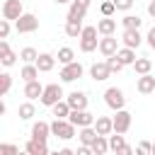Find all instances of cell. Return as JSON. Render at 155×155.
I'll list each match as a JSON object with an SVG mask.
<instances>
[{
  "label": "cell",
  "mask_w": 155,
  "mask_h": 155,
  "mask_svg": "<svg viewBox=\"0 0 155 155\" xmlns=\"http://www.w3.org/2000/svg\"><path fill=\"white\" fill-rule=\"evenodd\" d=\"M97 27H85L80 34V51L82 53H92L99 48V39H97Z\"/></svg>",
  "instance_id": "cell-1"
},
{
  "label": "cell",
  "mask_w": 155,
  "mask_h": 155,
  "mask_svg": "<svg viewBox=\"0 0 155 155\" xmlns=\"http://www.w3.org/2000/svg\"><path fill=\"white\" fill-rule=\"evenodd\" d=\"M75 128H78V126H73L68 119H56V121L51 124V133H53L56 138H61V140H70V138L75 136Z\"/></svg>",
  "instance_id": "cell-2"
},
{
  "label": "cell",
  "mask_w": 155,
  "mask_h": 155,
  "mask_svg": "<svg viewBox=\"0 0 155 155\" xmlns=\"http://www.w3.org/2000/svg\"><path fill=\"white\" fill-rule=\"evenodd\" d=\"M90 2H92V0H73L70 7H68L65 22H82L85 15H87V10H90Z\"/></svg>",
  "instance_id": "cell-3"
},
{
  "label": "cell",
  "mask_w": 155,
  "mask_h": 155,
  "mask_svg": "<svg viewBox=\"0 0 155 155\" xmlns=\"http://www.w3.org/2000/svg\"><path fill=\"white\" fill-rule=\"evenodd\" d=\"M15 29H17V34H31V31L39 29V17L31 15V12H24V15L15 22Z\"/></svg>",
  "instance_id": "cell-4"
},
{
  "label": "cell",
  "mask_w": 155,
  "mask_h": 155,
  "mask_svg": "<svg viewBox=\"0 0 155 155\" xmlns=\"http://www.w3.org/2000/svg\"><path fill=\"white\" fill-rule=\"evenodd\" d=\"M63 99V87L58 85V82H51V85H46L44 87V94H41V104L44 107H53L56 102H61Z\"/></svg>",
  "instance_id": "cell-5"
},
{
  "label": "cell",
  "mask_w": 155,
  "mask_h": 155,
  "mask_svg": "<svg viewBox=\"0 0 155 155\" xmlns=\"http://www.w3.org/2000/svg\"><path fill=\"white\" fill-rule=\"evenodd\" d=\"M104 104H107L109 109L119 111V109H124L126 97H124V92H121L119 87H107V90H104Z\"/></svg>",
  "instance_id": "cell-6"
},
{
  "label": "cell",
  "mask_w": 155,
  "mask_h": 155,
  "mask_svg": "<svg viewBox=\"0 0 155 155\" xmlns=\"http://www.w3.org/2000/svg\"><path fill=\"white\" fill-rule=\"evenodd\" d=\"M68 121L73 124V126H78V128H85V126H94V114H90L87 109H73L70 111V116H68Z\"/></svg>",
  "instance_id": "cell-7"
},
{
  "label": "cell",
  "mask_w": 155,
  "mask_h": 155,
  "mask_svg": "<svg viewBox=\"0 0 155 155\" xmlns=\"http://www.w3.org/2000/svg\"><path fill=\"white\" fill-rule=\"evenodd\" d=\"M24 15V7H22V0H5L2 2V19H10V22H17L19 17Z\"/></svg>",
  "instance_id": "cell-8"
},
{
  "label": "cell",
  "mask_w": 155,
  "mask_h": 155,
  "mask_svg": "<svg viewBox=\"0 0 155 155\" xmlns=\"http://www.w3.org/2000/svg\"><path fill=\"white\" fill-rule=\"evenodd\" d=\"M82 73H85V68H82V63H78V61H73V63H68V65H63L61 68V80L63 82H75L78 78H82Z\"/></svg>",
  "instance_id": "cell-9"
},
{
  "label": "cell",
  "mask_w": 155,
  "mask_h": 155,
  "mask_svg": "<svg viewBox=\"0 0 155 155\" xmlns=\"http://www.w3.org/2000/svg\"><path fill=\"white\" fill-rule=\"evenodd\" d=\"M111 119H114V133H126L131 128V114L126 109H119Z\"/></svg>",
  "instance_id": "cell-10"
},
{
  "label": "cell",
  "mask_w": 155,
  "mask_h": 155,
  "mask_svg": "<svg viewBox=\"0 0 155 155\" xmlns=\"http://www.w3.org/2000/svg\"><path fill=\"white\" fill-rule=\"evenodd\" d=\"M119 51V39L111 34V36H102L99 39V53L104 56V58H109V56H114Z\"/></svg>",
  "instance_id": "cell-11"
},
{
  "label": "cell",
  "mask_w": 155,
  "mask_h": 155,
  "mask_svg": "<svg viewBox=\"0 0 155 155\" xmlns=\"http://www.w3.org/2000/svg\"><path fill=\"white\" fill-rule=\"evenodd\" d=\"M0 63H2L5 68H10V65H15V63H17V53L10 48L7 39H2V41H0Z\"/></svg>",
  "instance_id": "cell-12"
},
{
  "label": "cell",
  "mask_w": 155,
  "mask_h": 155,
  "mask_svg": "<svg viewBox=\"0 0 155 155\" xmlns=\"http://www.w3.org/2000/svg\"><path fill=\"white\" fill-rule=\"evenodd\" d=\"M121 41H124V46H128V48H138V46L143 44V36H140L138 29H124Z\"/></svg>",
  "instance_id": "cell-13"
},
{
  "label": "cell",
  "mask_w": 155,
  "mask_h": 155,
  "mask_svg": "<svg viewBox=\"0 0 155 155\" xmlns=\"http://www.w3.org/2000/svg\"><path fill=\"white\" fill-rule=\"evenodd\" d=\"M90 75H92L97 82H102V80H107V78L111 75V68L107 65V61H99V63H92V68H90Z\"/></svg>",
  "instance_id": "cell-14"
},
{
  "label": "cell",
  "mask_w": 155,
  "mask_h": 155,
  "mask_svg": "<svg viewBox=\"0 0 155 155\" xmlns=\"http://www.w3.org/2000/svg\"><path fill=\"white\" fill-rule=\"evenodd\" d=\"M41 94H44V85H41L39 80L24 82V97H27L29 102H34V99H41Z\"/></svg>",
  "instance_id": "cell-15"
},
{
  "label": "cell",
  "mask_w": 155,
  "mask_h": 155,
  "mask_svg": "<svg viewBox=\"0 0 155 155\" xmlns=\"http://www.w3.org/2000/svg\"><path fill=\"white\" fill-rule=\"evenodd\" d=\"M94 131H97L99 136H111V133H114V119H111V116H97Z\"/></svg>",
  "instance_id": "cell-16"
},
{
  "label": "cell",
  "mask_w": 155,
  "mask_h": 155,
  "mask_svg": "<svg viewBox=\"0 0 155 155\" xmlns=\"http://www.w3.org/2000/svg\"><path fill=\"white\" fill-rule=\"evenodd\" d=\"M24 150H27L29 155H51V153H48L46 140H36V138H29V140H27V145H24Z\"/></svg>",
  "instance_id": "cell-17"
},
{
  "label": "cell",
  "mask_w": 155,
  "mask_h": 155,
  "mask_svg": "<svg viewBox=\"0 0 155 155\" xmlns=\"http://www.w3.org/2000/svg\"><path fill=\"white\" fill-rule=\"evenodd\" d=\"M48 136H53V133H51V124L36 121V124L31 126V138H36V140H48Z\"/></svg>",
  "instance_id": "cell-18"
},
{
  "label": "cell",
  "mask_w": 155,
  "mask_h": 155,
  "mask_svg": "<svg viewBox=\"0 0 155 155\" xmlns=\"http://www.w3.org/2000/svg\"><path fill=\"white\" fill-rule=\"evenodd\" d=\"M136 90L140 92V94H150V92H155V78L148 73V75H140L138 80H136Z\"/></svg>",
  "instance_id": "cell-19"
},
{
  "label": "cell",
  "mask_w": 155,
  "mask_h": 155,
  "mask_svg": "<svg viewBox=\"0 0 155 155\" xmlns=\"http://www.w3.org/2000/svg\"><path fill=\"white\" fill-rule=\"evenodd\" d=\"M65 102L70 104V109H87V94L85 92H70L68 97H65Z\"/></svg>",
  "instance_id": "cell-20"
},
{
  "label": "cell",
  "mask_w": 155,
  "mask_h": 155,
  "mask_svg": "<svg viewBox=\"0 0 155 155\" xmlns=\"http://www.w3.org/2000/svg\"><path fill=\"white\" fill-rule=\"evenodd\" d=\"M97 31H99L102 36H111V34L116 31V19H114V17L99 19V22H97Z\"/></svg>",
  "instance_id": "cell-21"
},
{
  "label": "cell",
  "mask_w": 155,
  "mask_h": 155,
  "mask_svg": "<svg viewBox=\"0 0 155 155\" xmlns=\"http://www.w3.org/2000/svg\"><path fill=\"white\" fill-rule=\"evenodd\" d=\"M53 65H56V56H53V53H39V58H36V68H39L41 73L53 70Z\"/></svg>",
  "instance_id": "cell-22"
},
{
  "label": "cell",
  "mask_w": 155,
  "mask_h": 155,
  "mask_svg": "<svg viewBox=\"0 0 155 155\" xmlns=\"http://www.w3.org/2000/svg\"><path fill=\"white\" fill-rule=\"evenodd\" d=\"M39 68H36V63H24V68L19 70V78L24 80V82H31V80H39Z\"/></svg>",
  "instance_id": "cell-23"
},
{
  "label": "cell",
  "mask_w": 155,
  "mask_h": 155,
  "mask_svg": "<svg viewBox=\"0 0 155 155\" xmlns=\"http://www.w3.org/2000/svg\"><path fill=\"white\" fill-rule=\"evenodd\" d=\"M97 131H94V126H85V128H80V133H78V138H80V145H92L94 140H97Z\"/></svg>",
  "instance_id": "cell-24"
},
{
  "label": "cell",
  "mask_w": 155,
  "mask_h": 155,
  "mask_svg": "<svg viewBox=\"0 0 155 155\" xmlns=\"http://www.w3.org/2000/svg\"><path fill=\"white\" fill-rule=\"evenodd\" d=\"M116 58H119L124 65H133V63H136V48L124 46V48H119V51H116Z\"/></svg>",
  "instance_id": "cell-25"
},
{
  "label": "cell",
  "mask_w": 155,
  "mask_h": 155,
  "mask_svg": "<svg viewBox=\"0 0 155 155\" xmlns=\"http://www.w3.org/2000/svg\"><path fill=\"white\" fill-rule=\"evenodd\" d=\"M51 111H53V116H56V119H68L73 109H70V104H68L65 99H61V102H56V104L51 107Z\"/></svg>",
  "instance_id": "cell-26"
},
{
  "label": "cell",
  "mask_w": 155,
  "mask_h": 155,
  "mask_svg": "<svg viewBox=\"0 0 155 155\" xmlns=\"http://www.w3.org/2000/svg\"><path fill=\"white\" fill-rule=\"evenodd\" d=\"M92 150L94 155H107L111 148H109V136H97V140L92 143Z\"/></svg>",
  "instance_id": "cell-27"
},
{
  "label": "cell",
  "mask_w": 155,
  "mask_h": 155,
  "mask_svg": "<svg viewBox=\"0 0 155 155\" xmlns=\"http://www.w3.org/2000/svg\"><path fill=\"white\" fill-rule=\"evenodd\" d=\"M133 70H136L138 75H148V73L153 70V61H150V58H136Z\"/></svg>",
  "instance_id": "cell-28"
},
{
  "label": "cell",
  "mask_w": 155,
  "mask_h": 155,
  "mask_svg": "<svg viewBox=\"0 0 155 155\" xmlns=\"http://www.w3.org/2000/svg\"><path fill=\"white\" fill-rule=\"evenodd\" d=\"M82 22H65V36H70V39H80V34H82Z\"/></svg>",
  "instance_id": "cell-29"
},
{
  "label": "cell",
  "mask_w": 155,
  "mask_h": 155,
  "mask_svg": "<svg viewBox=\"0 0 155 155\" xmlns=\"http://www.w3.org/2000/svg\"><path fill=\"white\" fill-rule=\"evenodd\" d=\"M56 58H58V63H61V65H68V63H73V61H75V51H73V48H68V46H63V48H58V56H56Z\"/></svg>",
  "instance_id": "cell-30"
},
{
  "label": "cell",
  "mask_w": 155,
  "mask_h": 155,
  "mask_svg": "<svg viewBox=\"0 0 155 155\" xmlns=\"http://www.w3.org/2000/svg\"><path fill=\"white\" fill-rule=\"evenodd\" d=\"M17 114H19V119H22V121H29V119L36 114V109H34V104H31V102H24V104H19Z\"/></svg>",
  "instance_id": "cell-31"
},
{
  "label": "cell",
  "mask_w": 155,
  "mask_h": 155,
  "mask_svg": "<svg viewBox=\"0 0 155 155\" xmlns=\"http://www.w3.org/2000/svg\"><path fill=\"white\" fill-rule=\"evenodd\" d=\"M121 24H124V29H140L143 19H140L138 15H126V17L121 19Z\"/></svg>",
  "instance_id": "cell-32"
},
{
  "label": "cell",
  "mask_w": 155,
  "mask_h": 155,
  "mask_svg": "<svg viewBox=\"0 0 155 155\" xmlns=\"http://www.w3.org/2000/svg\"><path fill=\"white\" fill-rule=\"evenodd\" d=\"M19 58H22L24 63H36V58H39V53H36V48H31V46H27V48H22V51H19Z\"/></svg>",
  "instance_id": "cell-33"
},
{
  "label": "cell",
  "mask_w": 155,
  "mask_h": 155,
  "mask_svg": "<svg viewBox=\"0 0 155 155\" xmlns=\"http://www.w3.org/2000/svg\"><path fill=\"white\" fill-rule=\"evenodd\" d=\"M12 87V75L10 73H0V97H5Z\"/></svg>",
  "instance_id": "cell-34"
},
{
  "label": "cell",
  "mask_w": 155,
  "mask_h": 155,
  "mask_svg": "<svg viewBox=\"0 0 155 155\" xmlns=\"http://www.w3.org/2000/svg\"><path fill=\"white\" fill-rule=\"evenodd\" d=\"M126 145V140H124V133H114V136H109V148L116 153L119 148H124Z\"/></svg>",
  "instance_id": "cell-35"
},
{
  "label": "cell",
  "mask_w": 155,
  "mask_h": 155,
  "mask_svg": "<svg viewBox=\"0 0 155 155\" xmlns=\"http://www.w3.org/2000/svg\"><path fill=\"white\" fill-rule=\"evenodd\" d=\"M99 12H102L104 17H111V15L116 12V5H114V0H104V2L99 5Z\"/></svg>",
  "instance_id": "cell-36"
},
{
  "label": "cell",
  "mask_w": 155,
  "mask_h": 155,
  "mask_svg": "<svg viewBox=\"0 0 155 155\" xmlns=\"http://www.w3.org/2000/svg\"><path fill=\"white\" fill-rule=\"evenodd\" d=\"M136 155H153V143L150 140H140L136 145Z\"/></svg>",
  "instance_id": "cell-37"
},
{
  "label": "cell",
  "mask_w": 155,
  "mask_h": 155,
  "mask_svg": "<svg viewBox=\"0 0 155 155\" xmlns=\"http://www.w3.org/2000/svg\"><path fill=\"white\" fill-rule=\"evenodd\" d=\"M107 65H109V68H111V73H121V70H124V63H121V61H119V58H116V53H114V56H109V58H107Z\"/></svg>",
  "instance_id": "cell-38"
},
{
  "label": "cell",
  "mask_w": 155,
  "mask_h": 155,
  "mask_svg": "<svg viewBox=\"0 0 155 155\" xmlns=\"http://www.w3.org/2000/svg\"><path fill=\"white\" fill-rule=\"evenodd\" d=\"M22 150L15 145V143H2L0 145V155H19Z\"/></svg>",
  "instance_id": "cell-39"
},
{
  "label": "cell",
  "mask_w": 155,
  "mask_h": 155,
  "mask_svg": "<svg viewBox=\"0 0 155 155\" xmlns=\"http://www.w3.org/2000/svg\"><path fill=\"white\" fill-rule=\"evenodd\" d=\"M133 2H136V0H114L116 10H121V12H128V10L133 7Z\"/></svg>",
  "instance_id": "cell-40"
},
{
  "label": "cell",
  "mask_w": 155,
  "mask_h": 155,
  "mask_svg": "<svg viewBox=\"0 0 155 155\" xmlns=\"http://www.w3.org/2000/svg\"><path fill=\"white\" fill-rule=\"evenodd\" d=\"M10 36V19H0V39Z\"/></svg>",
  "instance_id": "cell-41"
},
{
  "label": "cell",
  "mask_w": 155,
  "mask_h": 155,
  "mask_svg": "<svg viewBox=\"0 0 155 155\" xmlns=\"http://www.w3.org/2000/svg\"><path fill=\"white\" fill-rule=\"evenodd\" d=\"M145 39H148V46L155 51V27H150L148 29V34H145Z\"/></svg>",
  "instance_id": "cell-42"
},
{
  "label": "cell",
  "mask_w": 155,
  "mask_h": 155,
  "mask_svg": "<svg viewBox=\"0 0 155 155\" xmlns=\"http://www.w3.org/2000/svg\"><path fill=\"white\" fill-rule=\"evenodd\" d=\"M75 155H94V150H92V145H80L75 150Z\"/></svg>",
  "instance_id": "cell-43"
},
{
  "label": "cell",
  "mask_w": 155,
  "mask_h": 155,
  "mask_svg": "<svg viewBox=\"0 0 155 155\" xmlns=\"http://www.w3.org/2000/svg\"><path fill=\"white\" fill-rule=\"evenodd\" d=\"M116 155H136V150H133V148L126 143L124 148H119V150H116Z\"/></svg>",
  "instance_id": "cell-44"
},
{
  "label": "cell",
  "mask_w": 155,
  "mask_h": 155,
  "mask_svg": "<svg viewBox=\"0 0 155 155\" xmlns=\"http://www.w3.org/2000/svg\"><path fill=\"white\" fill-rule=\"evenodd\" d=\"M148 15H150V17H155V2H153V0L148 2Z\"/></svg>",
  "instance_id": "cell-45"
},
{
  "label": "cell",
  "mask_w": 155,
  "mask_h": 155,
  "mask_svg": "<svg viewBox=\"0 0 155 155\" xmlns=\"http://www.w3.org/2000/svg\"><path fill=\"white\" fill-rule=\"evenodd\" d=\"M58 153H61V155H75V150H70V148H61Z\"/></svg>",
  "instance_id": "cell-46"
},
{
  "label": "cell",
  "mask_w": 155,
  "mask_h": 155,
  "mask_svg": "<svg viewBox=\"0 0 155 155\" xmlns=\"http://www.w3.org/2000/svg\"><path fill=\"white\" fill-rule=\"evenodd\" d=\"M53 2H58V5H70L73 0H53Z\"/></svg>",
  "instance_id": "cell-47"
},
{
  "label": "cell",
  "mask_w": 155,
  "mask_h": 155,
  "mask_svg": "<svg viewBox=\"0 0 155 155\" xmlns=\"http://www.w3.org/2000/svg\"><path fill=\"white\" fill-rule=\"evenodd\" d=\"M19 155H29V153H27V150H22V153H19Z\"/></svg>",
  "instance_id": "cell-48"
},
{
  "label": "cell",
  "mask_w": 155,
  "mask_h": 155,
  "mask_svg": "<svg viewBox=\"0 0 155 155\" xmlns=\"http://www.w3.org/2000/svg\"><path fill=\"white\" fill-rule=\"evenodd\" d=\"M153 155H155V143H153Z\"/></svg>",
  "instance_id": "cell-49"
},
{
  "label": "cell",
  "mask_w": 155,
  "mask_h": 155,
  "mask_svg": "<svg viewBox=\"0 0 155 155\" xmlns=\"http://www.w3.org/2000/svg\"><path fill=\"white\" fill-rule=\"evenodd\" d=\"M51 155H61V153H58V150H56V153H51Z\"/></svg>",
  "instance_id": "cell-50"
},
{
  "label": "cell",
  "mask_w": 155,
  "mask_h": 155,
  "mask_svg": "<svg viewBox=\"0 0 155 155\" xmlns=\"http://www.w3.org/2000/svg\"><path fill=\"white\" fill-rule=\"evenodd\" d=\"M153 2H155V0H153Z\"/></svg>",
  "instance_id": "cell-51"
}]
</instances>
